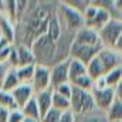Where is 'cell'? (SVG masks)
<instances>
[{"label":"cell","mask_w":122,"mask_h":122,"mask_svg":"<svg viewBox=\"0 0 122 122\" xmlns=\"http://www.w3.org/2000/svg\"><path fill=\"white\" fill-rule=\"evenodd\" d=\"M0 40H1V36H0Z\"/></svg>","instance_id":"44"},{"label":"cell","mask_w":122,"mask_h":122,"mask_svg":"<svg viewBox=\"0 0 122 122\" xmlns=\"http://www.w3.org/2000/svg\"><path fill=\"white\" fill-rule=\"evenodd\" d=\"M57 1H29V9L24 16L16 23V38L13 46L31 44L47 33V26L51 16L56 13Z\"/></svg>","instance_id":"1"},{"label":"cell","mask_w":122,"mask_h":122,"mask_svg":"<svg viewBox=\"0 0 122 122\" xmlns=\"http://www.w3.org/2000/svg\"><path fill=\"white\" fill-rule=\"evenodd\" d=\"M118 122H122V121H118Z\"/></svg>","instance_id":"45"},{"label":"cell","mask_w":122,"mask_h":122,"mask_svg":"<svg viewBox=\"0 0 122 122\" xmlns=\"http://www.w3.org/2000/svg\"><path fill=\"white\" fill-rule=\"evenodd\" d=\"M24 119V115L20 109H14V111H10L9 112V118L7 122H21Z\"/></svg>","instance_id":"35"},{"label":"cell","mask_w":122,"mask_h":122,"mask_svg":"<svg viewBox=\"0 0 122 122\" xmlns=\"http://www.w3.org/2000/svg\"><path fill=\"white\" fill-rule=\"evenodd\" d=\"M21 122H40V121H37V119H31V118H24Z\"/></svg>","instance_id":"42"},{"label":"cell","mask_w":122,"mask_h":122,"mask_svg":"<svg viewBox=\"0 0 122 122\" xmlns=\"http://www.w3.org/2000/svg\"><path fill=\"white\" fill-rule=\"evenodd\" d=\"M71 85H72V87H77V88H80V90H82V91L91 92L92 88H94V81H92V78L88 74H85V75H82V77L74 80V81L71 82Z\"/></svg>","instance_id":"27"},{"label":"cell","mask_w":122,"mask_h":122,"mask_svg":"<svg viewBox=\"0 0 122 122\" xmlns=\"http://www.w3.org/2000/svg\"><path fill=\"white\" fill-rule=\"evenodd\" d=\"M87 74V65L82 64L81 61L74 60V58H68V77H70V82H72L74 80L82 77Z\"/></svg>","instance_id":"16"},{"label":"cell","mask_w":122,"mask_h":122,"mask_svg":"<svg viewBox=\"0 0 122 122\" xmlns=\"http://www.w3.org/2000/svg\"><path fill=\"white\" fill-rule=\"evenodd\" d=\"M11 95L19 107V109H21L31 98L34 97V91H33V87L30 84H20L17 88H14L11 91Z\"/></svg>","instance_id":"12"},{"label":"cell","mask_w":122,"mask_h":122,"mask_svg":"<svg viewBox=\"0 0 122 122\" xmlns=\"http://www.w3.org/2000/svg\"><path fill=\"white\" fill-rule=\"evenodd\" d=\"M70 104H71V112H72L74 115L90 114V112H92V111L97 109L91 92L82 91V90H80V88H77V87H72Z\"/></svg>","instance_id":"4"},{"label":"cell","mask_w":122,"mask_h":122,"mask_svg":"<svg viewBox=\"0 0 122 122\" xmlns=\"http://www.w3.org/2000/svg\"><path fill=\"white\" fill-rule=\"evenodd\" d=\"M0 36L3 40H6L10 44H14L16 38V29L14 24L3 14H0Z\"/></svg>","instance_id":"15"},{"label":"cell","mask_w":122,"mask_h":122,"mask_svg":"<svg viewBox=\"0 0 122 122\" xmlns=\"http://www.w3.org/2000/svg\"><path fill=\"white\" fill-rule=\"evenodd\" d=\"M53 108L58 109L60 112H65V111H71V104H70V99L61 97L58 94L53 91Z\"/></svg>","instance_id":"28"},{"label":"cell","mask_w":122,"mask_h":122,"mask_svg":"<svg viewBox=\"0 0 122 122\" xmlns=\"http://www.w3.org/2000/svg\"><path fill=\"white\" fill-rule=\"evenodd\" d=\"M24 115V118H31V119H37L40 121L41 119V115H40V109L37 107V102H36V98L33 97L30 101L20 109Z\"/></svg>","instance_id":"21"},{"label":"cell","mask_w":122,"mask_h":122,"mask_svg":"<svg viewBox=\"0 0 122 122\" xmlns=\"http://www.w3.org/2000/svg\"><path fill=\"white\" fill-rule=\"evenodd\" d=\"M0 14L4 16V0H0Z\"/></svg>","instance_id":"41"},{"label":"cell","mask_w":122,"mask_h":122,"mask_svg":"<svg viewBox=\"0 0 122 122\" xmlns=\"http://www.w3.org/2000/svg\"><path fill=\"white\" fill-rule=\"evenodd\" d=\"M11 47L13 44L7 43L6 40H0V62H7V58L10 56V51H11Z\"/></svg>","instance_id":"31"},{"label":"cell","mask_w":122,"mask_h":122,"mask_svg":"<svg viewBox=\"0 0 122 122\" xmlns=\"http://www.w3.org/2000/svg\"><path fill=\"white\" fill-rule=\"evenodd\" d=\"M91 95L95 102V108L101 112H107L109 109V107L112 105V102L115 101L114 88H111V87H108L105 90H92Z\"/></svg>","instance_id":"9"},{"label":"cell","mask_w":122,"mask_h":122,"mask_svg":"<svg viewBox=\"0 0 122 122\" xmlns=\"http://www.w3.org/2000/svg\"><path fill=\"white\" fill-rule=\"evenodd\" d=\"M98 58L102 62L105 74L109 72V71H112V70H115V68L122 67V54L119 51L114 50V48L102 47L101 51L98 53Z\"/></svg>","instance_id":"8"},{"label":"cell","mask_w":122,"mask_h":122,"mask_svg":"<svg viewBox=\"0 0 122 122\" xmlns=\"http://www.w3.org/2000/svg\"><path fill=\"white\" fill-rule=\"evenodd\" d=\"M74 43L82 44V46H90V47H102V43H101L98 31L92 30L90 27H85V26L75 33Z\"/></svg>","instance_id":"10"},{"label":"cell","mask_w":122,"mask_h":122,"mask_svg":"<svg viewBox=\"0 0 122 122\" xmlns=\"http://www.w3.org/2000/svg\"><path fill=\"white\" fill-rule=\"evenodd\" d=\"M104 78H105V81H107V85L111 87V88H114V87L122 80V67L115 68V70L107 72V74L104 75Z\"/></svg>","instance_id":"29"},{"label":"cell","mask_w":122,"mask_h":122,"mask_svg":"<svg viewBox=\"0 0 122 122\" xmlns=\"http://www.w3.org/2000/svg\"><path fill=\"white\" fill-rule=\"evenodd\" d=\"M16 50H17V54H19V67H26V65H36V60H34V56H33V51H31L30 47L27 46H14Z\"/></svg>","instance_id":"17"},{"label":"cell","mask_w":122,"mask_h":122,"mask_svg":"<svg viewBox=\"0 0 122 122\" xmlns=\"http://www.w3.org/2000/svg\"><path fill=\"white\" fill-rule=\"evenodd\" d=\"M114 94H115V99L122 101V80L114 87Z\"/></svg>","instance_id":"39"},{"label":"cell","mask_w":122,"mask_h":122,"mask_svg":"<svg viewBox=\"0 0 122 122\" xmlns=\"http://www.w3.org/2000/svg\"><path fill=\"white\" fill-rule=\"evenodd\" d=\"M34 98H36L37 107H38V109H40V115H41V118H43V117L53 108V88L34 94Z\"/></svg>","instance_id":"13"},{"label":"cell","mask_w":122,"mask_h":122,"mask_svg":"<svg viewBox=\"0 0 122 122\" xmlns=\"http://www.w3.org/2000/svg\"><path fill=\"white\" fill-rule=\"evenodd\" d=\"M30 85L33 87L34 94L50 90L51 88V71H50V68L43 67V65H36Z\"/></svg>","instance_id":"6"},{"label":"cell","mask_w":122,"mask_h":122,"mask_svg":"<svg viewBox=\"0 0 122 122\" xmlns=\"http://www.w3.org/2000/svg\"><path fill=\"white\" fill-rule=\"evenodd\" d=\"M61 114H62V112H60L58 109L51 108V109L40 119V122H58L60 118H61Z\"/></svg>","instance_id":"33"},{"label":"cell","mask_w":122,"mask_h":122,"mask_svg":"<svg viewBox=\"0 0 122 122\" xmlns=\"http://www.w3.org/2000/svg\"><path fill=\"white\" fill-rule=\"evenodd\" d=\"M87 74L92 78V81H95V80H98V78H101V77L105 75V70L102 67V62L98 58V56L88 62V65H87Z\"/></svg>","instance_id":"19"},{"label":"cell","mask_w":122,"mask_h":122,"mask_svg":"<svg viewBox=\"0 0 122 122\" xmlns=\"http://www.w3.org/2000/svg\"><path fill=\"white\" fill-rule=\"evenodd\" d=\"M102 47L107 48H114L119 36L122 34V20L118 19H111L107 26H104L101 30L98 31Z\"/></svg>","instance_id":"5"},{"label":"cell","mask_w":122,"mask_h":122,"mask_svg":"<svg viewBox=\"0 0 122 122\" xmlns=\"http://www.w3.org/2000/svg\"><path fill=\"white\" fill-rule=\"evenodd\" d=\"M10 70L11 68L7 62H0V87H1V84H3V81H4V78H6V75Z\"/></svg>","instance_id":"36"},{"label":"cell","mask_w":122,"mask_h":122,"mask_svg":"<svg viewBox=\"0 0 122 122\" xmlns=\"http://www.w3.org/2000/svg\"><path fill=\"white\" fill-rule=\"evenodd\" d=\"M101 48L102 47H90V46H82V44H77L72 41V44L70 47V58L78 60L82 64L88 65V62L98 56Z\"/></svg>","instance_id":"7"},{"label":"cell","mask_w":122,"mask_h":122,"mask_svg":"<svg viewBox=\"0 0 122 122\" xmlns=\"http://www.w3.org/2000/svg\"><path fill=\"white\" fill-rule=\"evenodd\" d=\"M111 19H112V14H111L108 10L98 7L97 14L94 16V19H92L90 23L85 24V27H90V29H92V30H95V31H99L104 26H107V24L109 23Z\"/></svg>","instance_id":"14"},{"label":"cell","mask_w":122,"mask_h":122,"mask_svg":"<svg viewBox=\"0 0 122 122\" xmlns=\"http://www.w3.org/2000/svg\"><path fill=\"white\" fill-rule=\"evenodd\" d=\"M0 107H3L4 109H7L9 112L10 111H14V109H19L11 92H6L0 90Z\"/></svg>","instance_id":"25"},{"label":"cell","mask_w":122,"mask_h":122,"mask_svg":"<svg viewBox=\"0 0 122 122\" xmlns=\"http://www.w3.org/2000/svg\"><path fill=\"white\" fill-rule=\"evenodd\" d=\"M74 118H75V115L71 111H65L61 114V118L58 122H74Z\"/></svg>","instance_id":"38"},{"label":"cell","mask_w":122,"mask_h":122,"mask_svg":"<svg viewBox=\"0 0 122 122\" xmlns=\"http://www.w3.org/2000/svg\"><path fill=\"white\" fill-rule=\"evenodd\" d=\"M7 118H9V111L0 107V122H7Z\"/></svg>","instance_id":"40"},{"label":"cell","mask_w":122,"mask_h":122,"mask_svg":"<svg viewBox=\"0 0 122 122\" xmlns=\"http://www.w3.org/2000/svg\"><path fill=\"white\" fill-rule=\"evenodd\" d=\"M19 85H20V81H19V78H17L16 70L11 68V70L7 72V75H6V78H4V81H3L0 90H1V91H6V92H11L14 88H17Z\"/></svg>","instance_id":"22"},{"label":"cell","mask_w":122,"mask_h":122,"mask_svg":"<svg viewBox=\"0 0 122 122\" xmlns=\"http://www.w3.org/2000/svg\"><path fill=\"white\" fill-rule=\"evenodd\" d=\"M121 20H122V14H121Z\"/></svg>","instance_id":"43"},{"label":"cell","mask_w":122,"mask_h":122,"mask_svg":"<svg viewBox=\"0 0 122 122\" xmlns=\"http://www.w3.org/2000/svg\"><path fill=\"white\" fill-rule=\"evenodd\" d=\"M64 3L67 6H70L71 9L77 10L78 13L84 14V11L87 10V7L90 6V1L88 0H64Z\"/></svg>","instance_id":"30"},{"label":"cell","mask_w":122,"mask_h":122,"mask_svg":"<svg viewBox=\"0 0 122 122\" xmlns=\"http://www.w3.org/2000/svg\"><path fill=\"white\" fill-rule=\"evenodd\" d=\"M105 88H108V85H107V81H105L104 77L94 81V88L92 90H105Z\"/></svg>","instance_id":"37"},{"label":"cell","mask_w":122,"mask_h":122,"mask_svg":"<svg viewBox=\"0 0 122 122\" xmlns=\"http://www.w3.org/2000/svg\"><path fill=\"white\" fill-rule=\"evenodd\" d=\"M57 17L60 20L61 30L70 31V33H77L80 29L84 27V16L81 13H78L77 10L71 9L70 6H67L64 1L57 3V9H56Z\"/></svg>","instance_id":"3"},{"label":"cell","mask_w":122,"mask_h":122,"mask_svg":"<svg viewBox=\"0 0 122 122\" xmlns=\"http://www.w3.org/2000/svg\"><path fill=\"white\" fill-rule=\"evenodd\" d=\"M74 122H109V121H108L105 112H101V111L95 109V111H92L90 114L75 115Z\"/></svg>","instance_id":"20"},{"label":"cell","mask_w":122,"mask_h":122,"mask_svg":"<svg viewBox=\"0 0 122 122\" xmlns=\"http://www.w3.org/2000/svg\"><path fill=\"white\" fill-rule=\"evenodd\" d=\"M4 16L16 24L17 21V0H4Z\"/></svg>","instance_id":"26"},{"label":"cell","mask_w":122,"mask_h":122,"mask_svg":"<svg viewBox=\"0 0 122 122\" xmlns=\"http://www.w3.org/2000/svg\"><path fill=\"white\" fill-rule=\"evenodd\" d=\"M57 9V7H56ZM61 33V24H60V20H58V17H57V13H54L53 16H51V19H50V21H48V26H47V36L54 41V43H57L58 41V38H60Z\"/></svg>","instance_id":"18"},{"label":"cell","mask_w":122,"mask_h":122,"mask_svg":"<svg viewBox=\"0 0 122 122\" xmlns=\"http://www.w3.org/2000/svg\"><path fill=\"white\" fill-rule=\"evenodd\" d=\"M51 88L54 90L57 85L70 82V77H68V60L60 61L57 64H54L51 68Z\"/></svg>","instance_id":"11"},{"label":"cell","mask_w":122,"mask_h":122,"mask_svg":"<svg viewBox=\"0 0 122 122\" xmlns=\"http://www.w3.org/2000/svg\"><path fill=\"white\" fill-rule=\"evenodd\" d=\"M53 91L56 94H58V95H61V97H64V98H67V99H70L71 92H72V85H71V82H65V84L57 85Z\"/></svg>","instance_id":"32"},{"label":"cell","mask_w":122,"mask_h":122,"mask_svg":"<svg viewBox=\"0 0 122 122\" xmlns=\"http://www.w3.org/2000/svg\"><path fill=\"white\" fill-rule=\"evenodd\" d=\"M107 114V118L109 122H118L122 121V101L115 99L112 102V105L109 107V109L105 112Z\"/></svg>","instance_id":"23"},{"label":"cell","mask_w":122,"mask_h":122,"mask_svg":"<svg viewBox=\"0 0 122 122\" xmlns=\"http://www.w3.org/2000/svg\"><path fill=\"white\" fill-rule=\"evenodd\" d=\"M34 68H36V65H26V67L16 68V74H17L20 84H30L33 74H34Z\"/></svg>","instance_id":"24"},{"label":"cell","mask_w":122,"mask_h":122,"mask_svg":"<svg viewBox=\"0 0 122 122\" xmlns=\"http://www.w3.org/2000/svg\"><path fill=\"white\" fill-rule=\"evenodd\" d=\"M31 51L36 60V65H43L51 68L56 64V54H57V47L56 43L47 36L38 37L33 44H31Z\"/></svg>","instance_id":"2"},{"label":"cell","mask_w":122,"mask_h":122,"mask_svg":"<svg viewBox=\"0 0 122 122\" xmlns=\"http://www.w3.org/2000/svg\"><path fill=\"white\" fill-rule=\"evenodd\" d=\"M7 64H9L10 68H13V70L19 68V54H17V50H16L14 46L11 47L10 56H9V58H7Z\"/></svg>","instance_id":"34"}]
</instances>
